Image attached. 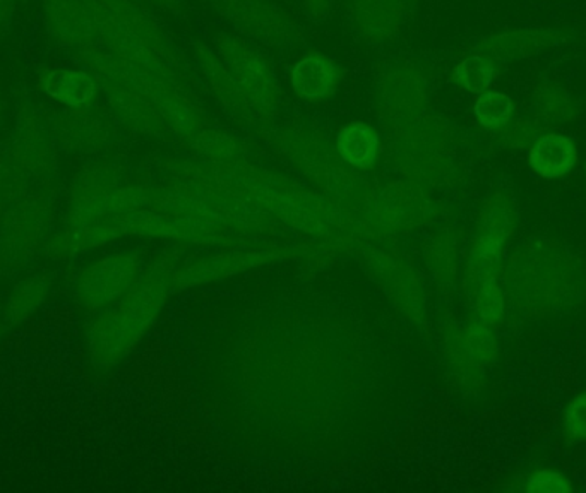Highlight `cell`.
Segmentation results:
<instances>
[{"label": "cell", "mask_w": 586, "mask_h": 493, "mask_svg": "<svg viewBox=\"0 0 586 493\" xmlns=\"http://www.w3.org/2000/svg\"><path fill=\"white\" fill-rule=\"evenodd\" d=\"M506 237V226H492L491 232L482 238L479 249V281L482 283L483 319H500L501 296L495 284V268L500 259L501 245Z\"/></svg>", "instance_id": "4"}, {"label": "cell", "mask_w": 586, "mask_h": 493, "mask_svg": "<svg viewBox=\"0 0 586 493\" xmlns=\"http://www.w3.org/2000/svg\"><path fill=\"white\" fill-rule=\"evenodd\" d=\"M576 162L578 151L575 142L558 132L537 139L528 156L531 171L547 180H555L570 174L575 168Z\"/></svg>", "instance_id": "3"}, {"label": "cell", "mask_w": 586, "mask_h": 493, "mask_svg": "<svg viewBox=\"0 0 586 493\" xmlns=\"http://www.w3.org/2000/svg\"><path fill=\"white\" fill-rule=\"evenodd\" d=\"M377 142L379 139L374 129L365 124L355 122L341 129L338 134V151L347 163L364 168L376 159Z\"/></svg>", "instance_id": "7"}, {"label": "cell", "mask_w": 586, "mask_h": 493, "mask_svg": "<svg viewBox=\"0 0 586 493\" xmlns=\"http://www.w3.org/2000/svg\"><path fill=\"white\" fill-rule=\"evenodd\" d=\"M333 84L335 68L321 57H307L293 68L292 86L302 98H323L328 95Z\"/></svg>", "instance_id": "6"}, {"label": "cell", "mask_w": 586, "mask_h": 493, "mask_svg": "<svg viewBox=\"0 0 586 493\" xmlns=\"http://www.w3.org/2000/svg\"><path fill=\"white\" fill-rule=\"evenodd\" d=\"M564 422H566L567 432L573 437L586 443V395L578 396L571 401Z\"/></svg>", "instance_id": "11"}, {"label": "cell", "mask_w": 586, "mask_h": 493, "mask_svg": "<svg viewBox=\"0 0 586 493\" xmlns=\"http://www.w3.org/2000/svg\"><path fill=\"white\" fill-rule=\"evenodd\" d=\"M455 78L464 90L482 95L494 83V62L489 57H468L456 66Z\"/></svg>", "instance_id": "8"}, {"label": "cell", "mask_w": 586, "mask_h": 493, "mask_svg": "<svg viewBox=\"0 0 586 493\" xmlns=\"http://www.w3.org/2000/svg\"><path fill=\"white\" fill-rule=\"evenodd\" d=\"M155 313V295L150 290L129 293L107 308L90 331V356L96 367H107L126 355Z\"/></svg>", "instance_id": "1"}, {"label": "cell", "mask_w": 586, "mask_h": 493, "mask_svg": "<svg viewBox=\"0 0 586 493\" xmlns=\"http://www.w3.org/2000/svg\"><path fill=\"white\" fill-rule=\"evenodd\" d=\"M134 274L136 265L132 257L126 254L105 257L81 274L78 283L81 305L87 310H96L116 302L131 284Z\"/></svg>", "instance_id": "2"}, {"label": "cell", "mask_w": 586, "mask_h": 493, "mask_svg": "<svg viewBox=\"0 0 586 493\" xmlns=\"http://www.w3.org/2000/svg\"><path fill=\"white\" fill-rule=\"evenodd\" d=\"M476 115L483 127L500 129L512 119V98L503 91H485L476 102Z\"/></svg>", "instance_id": "9"}, {"label": "cell", "mask_w": 586, "mask_h": 493, "mask_svg": "<svg viewBox=\"0 0 586 493\" xmlns=\"http://www.w3.org/2000/svg\"><path fill=\"white\" fill-rule=\"evenodd\" d=\"M0 334H2V322H0Z\"/></svg>", "instance_id": "12"}, {"label": "cell", "mask_w": 586, "mask_h": 493, "mask_svg": "<svg viewBox=\"0 0 586 493\" xmlns=\"http://www.w3.org/2000/svg\"><path fill=\"white\" fill-rule=\"evenodd\" d=\"M527 490L540 493H566L571 492V483L564 474L555 471H537L528 480Z\"/></svg>", "instance_id": "10"}, {"label": "cell", "mask_w": 586, "mask_h": 493, "mask_svg": "<svg viewBox=\"0 0 586 493\" xmlns=\"http://www.w3.org/2000/svg\"><path fill=\"white\" fill-rule=\"evenodd\" d=\"M45 91L48 96L68 107H80L95 95V81L84 71L57 69L48 74Z\"/></svg>", "instance_id": "5"}]
</instances>
